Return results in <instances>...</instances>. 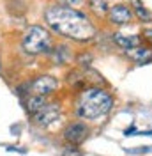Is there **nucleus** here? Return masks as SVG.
Instances as JSON below:
<instances>
[{
	"label": "nucleus",
	"instance_id": "obj_10",
	"mask_svg": "<svg viewBox=\"0 0 152 156\" xmlns=\"http://www.w3.org/2000/svg\"><path fill=\"white\" fill-rule=\"evenodd\" d=\"M46 103H48V99L44 96H34V94H30L27 103H25V107H27V112H29L30 115H36Z\"/></svg>",
	"mask_w": 152,
	"mask_h": 156
},
{
	"label": "nucleus",
	"instance_id": "obj_2",
	"mask_svg": "<svg viewBox=\"0 0 152 156\" xmlns=\"http://www.w3.org/2000/svg\"><path fill=\"white\" fill-rule=\"evenodd\" d=\"M113 107V98L105 89L90 85L80 90V96L76 99V115L83 121H95L99 117H105Z\"/></svg>",
	"mask_w": 152,
	"mask_h": 156
},
{
	"label": "nucleus",
	"instance_id": "obj_14",
	"mask_svg": "<svg viewBox=\"0 0 152 156\" xmlns=\"http://www.w3.org/2000/svg\"><path fill=\"white\" fill-rule=\"evenodd\" d=\"M152 147L150 146H142V147H133V149H127V153L129 154H147V153H150Z\"/></svg>",
	"mask_w": 152,
	"mask_h": 156
},
{
	"label": "nucleus",
	"instance_id": "obj_4",
	"mask_svg": "<svg viewBox=\"0 0 152 156\" xmlns=\"http://www.w3.org/2000/svg\"><path fill=\"white\" fill-rule=\"evenodd\" d=\"M29 94L34 96H50L58 89V80L51 75H39L32 82H29Z\"/></svg>",
	"mask_w": 152,
	"mask_h": 156
},
{
	"label": "nucleus",
	"instance_id": "obj_8",
	"mask_svg": "<svg viewBox=\"0 0 152 156\" xmlns=\"http://www.w3.org/2000/svg\"><path fill=\"white\" fill-rule=\"evenodd\" d=\"M126 55L131 58L133 62H136V64H149V62H152V48H149V46L138 44L134 48L127 50Z\"/></svg>",
	"mask_w": 152,
	"mask_h": 156
},
{
	"label": "nucleus",
	"instance_id": "obj_17",
	"mask_svg": "<svg viewBox=\"0 0 152 156\" xmlns=\"http://www.w3.org/2000/svg\"><path fill=\"white\" fill-rule=\"evenodd\" d=\"M142 37L145 39V41H147V43H149V44L152 46V29H145V30H143Z\"/></svg>",
	"mask_w": 152,
	"mask_h": 156
},
{
	"label": "nucleus",
	"instance_id": "obj_16",
	"mask_svg": "<svg viewBox=\"0 0 152 156\" xmlns=\"http://www.w3.org/2000/svg\"><path fill=\"white\" fill-rule=\"evenodd\" d=\"M64 156H81V153L78 151V147H76V146H69V147L66 149Z\"/></svg>",
	"mask_w": 152,
	"mask_h": 156
},
{
	"label": "nucleus",
	"instance_id": "obj_9",
	"mask_svg": "<svg viewBox=\"0 0 152 156\" xmlns=\"http://www.w3.org/2000/svg\"><path fill=\"white\" fill-rule=\"evenodd\" d=\"M113 43L119 46V48H122V50L127 51V50L138 46V44L142 43V37L136 36V34L129 36V34H122V32H115L113 34Z\"/></svg>",
	"mask_w": 152,
	"mask_h": 156
},
{
	"label": "nucleus",
	"instance_id": "obj_11",
	"mask_svg": "<svg viewBox=\"0 0 152 156\" xmlns=\"http://www.w3.org/2000/svg\"><path fill=\"white\" fill-rule=\"evenodd\" d=\"M50 55H51V58H53L55 64H67V62L71 60V51H69V48L64 46V44H60L57 48H51Z\"/></svg>",
	"mask_w": 152,
	"mask_h": 156
},
{
	"label": "nucleus",
	"instance_id": "obj_15",
	"mask_svg": "<svg viewBox=\"0 0 152 156\" xmlns=\"http://www.w3.org/2000/svg\"><path fill=\"white\" fill-rule=\"evenodd\" d=\"M76 62H78V64H80V66H88V64H90V62H92V55H90V53H81V55H80V57H78V60H76Z\"/></svg>",
	"mask_w": 152,
	"mask_h": 156
},
{
	"label": "nucleus",
	"instance_id": "obj_3",
	"mask_svg": "<svg viewBox=\"0 0 152 156\" xmlns=\"http://www.w3.org/2000/svg\"><path fill=\"white\" fill-rule=\"evenodd\" d=\"M23 50L30 55H41V53H50L53 44H51V36L44 27L41 25H32L25 30L23 34Z\"/></svg>",
	"mask_w": 152,
	"mask_h": 156
},
{
	"label": "nucleus",
	"instance_id": "obj_5",
	"mask_svg": "<svg viewBox=\"0 0 152 156\" xmlns=\"http://www.w3.org/2000/svg\"><path fill=\"white\" fill-rule=\"evenodd\" d=\"M60 112H62L60 105H57V103H46L36 115H32V117H34V122H36L37 126L48 128L50 124H53L58 119Z\"/></svg>",
	"mask_w": 152,
	"mask_h": 156
},
{
	"label": "nucleus",
	"instance_id": "obj_7",
	"mask_svg": "<svg viewBox=\"0 0 152 156\" xmlns=\"http://www.w3.org/2000/svg\"><path fill=\"white\" fill-rule=\"evenodd\" d=\"M108 21L113 25H127L133 21V9L127 4H115L108 9Z\"/></svg>",
	"mask_w": 152,
	"mask_h": 156
},
{
	"label": "nucleus",
	"instance_id": "obj_18",
	"mask_svg": "<svg viewBox=\"0 0 152 156\" xmlns=\"http://www.w3.org/2000/svg\"><path fill=\"white\" fill-rule=\"evenodd\" d=\"M138 135H143V136H150V135H152V129H147V131H140Z\"/></svg>",
	"mask_w": 152,
	"mask_h": 156
},
{
	"label": "nucleus",
	"instance_id": "obj_1",
	"mask_svg": "<svg viewBox=\"0 0 152 156\" xmlns=\"http://www.w3.org/2000/svg\"><path fill=\"white\" fill-rule=\"evenodd\" d=\"M44 21L53 32L67 39H73L78 43H85L94 39L95 25L85 12L64 5H48L44 11Z\"/></svg>",
	"mask_w": 152,
	"mask_h": 156
},
{
	"label": "nucleus",
	"instance_id": "obj_12",
	"mask_svg": "<svg viewBox=\"0 0 152 156\" xmlns=\"http://www.w3.org/2000/svg\"><path fill=\"white\" fill-rule=\"evenodd\" d=\"M133 9H134L133 14H136V18L140 20L142 23H150V21H152V12L147 9L145 5H143L140 0H136V2H134V7H133Z\"/></svg>",
	"mask_w": 152,
	"mask_h": 156
},
{
	"label": "nucleus",
	"instance_id": "obj_13",
	"mask_svg": "<svg viewBox=\"0 0 152 156\" xmlns=\"http://www.w3.org/2000/svg\"><path fill=\"white\" fill-rule=\"evenodd\" d=\"M85 0H58V5H64V7H71V9H76L78 5H81Z\"/></svg>",
	"mask_w": 152,
	"mask_h": 156
},
{
	"label": "nucleus",
	"instance_id": "obj_6",
	"mask_svg": "<svg viewBox=\"0 0 152 156\" xmlns=\"http://www.w3.org/2000/svg\"><path fill=\"white\" fill-rule=\"evenodd\" d=\"M62 135H64V140L67 144L78 146V144H81L88 136V126L85 122H71V124L66 126V129L62 131Z\"/></svg>",
	"mask_w": 152,
	"mask_h": 156
}]
</instances>
